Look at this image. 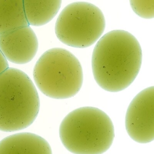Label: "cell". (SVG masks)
I'll use <instances>...</instances> for the list:
<instances>
[{
    "label": "cell",
    "mask_w": 154,
    "mask_h": 154,
    "mask_svg": "<svg viewBox=\"0 0 154 154\" xmlns=\"http://www.w3.org/2000/svg\"><path fill=\"white\" fill-rule=\"evenodd\" d=\"M142 60L141 47L133 35L125 30H112L102 37L94 49V77L103 90L121 91L134 82Z\"/></svg>",
    "instance_id": "6da1fadb"
},
{
    "label": "cell",
    "mask_w": 154,
    "mask_h": 154,
    "mask_svg": "<svg viewBox=\"0 0 154 154\" xmlns=\"http://www.w3.org/2000/svg\"><path fill=\"white\" fill-rule=\"evenodd\" d=\"M0 154H52L44 138L29 132L17 133L0 141Z\"/></svg>",
    "instance_id": "ba28073f"
},
{
    "label": "cell",
    "mask_w": 154,
    "mask_h": 154,
    "mask_svg": "<svg viewBox=\"0 0 154 154\" xmlns=\"http://www.w3.org/2000/svg\"><path fill=\"white\" fill-rule=\"evenodd\" d=\"M9 68L7 58L0 50V74Z\"/></svg>",
    "instance_id": "7c38bea8"
},
{
    "label": "cell",
    "mask_w": 154,
    "mask_h": 154,
    "mask_svg": "<svg viewBox=\"0 0 154 154\" xmlns=\"http://www.w3.org/2000/svg\"><path fill=\"white\" fill-rule=\"evenodd\" d=\"M33 77L38 88L46 96L57 100L69 99L81 90L82 67L78 59L66 49L46 51L37 62Z\"/></svg>",
    "instance_id": "277c9868"
},
{
    "label": "cell",
    "mask_w": 154,
    "mask_h": 154,
    "mask_svg": "<svg viewBox=\"0 0 154 154\" xmlns=\"http://www.w3.org/2000/svg\"><path fill=\"white\" fill-rule=\"evenodd\" d=\"M60 139L76 154H101L113 143L114 128L109 116L100 109L83 107L67 114L60 124Z\"/></svg>",
    "instance_id": "7a4b0ae2"
},
{
    "label": "cell",
    "mask_w": 154,
    "mask_h": 154,
    "mask_svg": "<svg viewBox=\"0 0 154 154\" xmlns=\"http://www.w3.org/2000/svg\"><path fill=\"white\" fill-rule=\"evenodd\" d=\"M37 38L29 25L0 34V50L11 63L24 64L31 61L38 49Z\"/></svg>",
    "instance_id": "52a82bcc"
},
{
    "label": "cell",
    "mask_w": 154,
    "mask_h": 154,
    "mask_svg": "<svg viewBox=\"0 0 154 154\" xmlns=\"http://www.w3.org/2000/svg\"><path fill=\"white\" fill-rule=\"evenodd\" d=\"M105 26L104 15L98 7L89 2H78L63 9L57 18L55 30L63 44L86 48L100 38Z\"/></svg>",
    "instance_id": "5b68a950"
},
{
    "label": "cell",
    "mask_w": 154,
    "mask_h": 154,
    "mask_svg": "<svg viewBox=\"0 0 154 154\" xmlns=\"http://www.w3.org/2000/svg\"><path fill=\"white\" fill-rule=\"evenodd\" d=\"M62 0H23L29 25L44 26L50 22L60 10Z\"/></svg>",
    "instance_id": "9c48e42d"
},
{
    "label": "cell",
    "mask_w": 154,
    "mask_h": 154,
    "mask_svg": "<svg viewBox=\"0 0 154 154\" xmlns=\"http://www.w3.org/2000/svg\"><path fill=\"white\" fill-rule=\"evenodd\" d=\"M125 126L129 136L138 143L154 140V86L142 90L131 101L126 112Z\"/></svg>",
    "instance_id": "8992f818"
},
{
    "label": "cell",
    "mask_w": 154,
    "mask_h": 154,
    "mask_svg": "<svg viewBox=\"0 0 154 154\" xmlns=\"http://www.w3.org/2000/svg\"><path fill=\"white\" fill-rule=\"evenodd\" d=\"M29 25L23 0H0V34Z\"/></svg>",
    "instance_id": "30bf717a"
},
{
    "label": "cell",
    "mask_w": 154,
    "mask_h": 154,
    "mask_svg": "<svg viewBox=\"0 0 154 154\" xmlns=\"http://www.w3.org/2000/svg\"><path fill=\"white\" fill-rule=\"evenodd\" d=\"M39 109V95L26 74L14 68L0 74V131L12 132L28 128Z\"/></svg>",
    "instance_id": "3957f363"
},
{
    "label": "cell",
    "mask_w": 154,
    "mask_h": 154,
    "mask_svg": "<svg viewBox=\"0 0 154 154\" xmlns=\"http://www.w3.org/2000/svg\"><path fill=\"white\" fill-rule=\"evenodd\" d=\"M154 0H130L131 8L142 18L151 19L154 17Z\"/></svg>",
    "instance_id": "8fae6325"
}]
</instances>
